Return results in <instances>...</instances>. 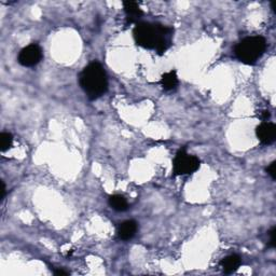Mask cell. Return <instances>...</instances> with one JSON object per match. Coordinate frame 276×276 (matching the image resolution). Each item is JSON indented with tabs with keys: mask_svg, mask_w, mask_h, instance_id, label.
<instances>
[{
	"mask_svg": "<svg viewBox=\"0 0 276 276\" xmlns=\"http://www.w3.org/2000/svg\"><path fill=\"white\" fill-rule=\"evenodd\" d=\"M172 34V28L151 23H138L133 32L135 41L139 47L155 50L160 55L171 48Z\"/></svg>",
	"mask_w": 276,
	"mask_h": 276,
	"instance_id": "6da1fadb",
	"label": "cell"
},
{
	"mask_svg": "<svg viewBox=\"0 0 276 276\" xmlns=\"http://www.w3.org/2000/svg\"><path fill=\"white\" fill-rule=\"evenodd\" d=\"M79 83L88 99H100L108 90V79L105 69L99 62H93L83 68L79 76Z\"/></svg>",
	"mask_w": 276,
	"mask_h": 276,
	"instance_id": "7a4b0ae2",
	"label": "cell"
},
{
	"mask_svg": "<svg viewBox=\"0 0 276 276\" xmlns=\"http://www.w3.org/2000/svg\"><path fill=\"white\" fill-rule=\"evenodd\" d=\"M267 40L261 36L247 37L234 48L237 59L247 65H254L267 50Z\"/></svg>",
	"mask_w": 276,
	"mask_h": 276,
	"instance_id": "3957f363",
	"label": "cell"
},
{
	"mask_svg": "<svg viewBox=\"0 0 276 276\" xmlns=\"http://www.w3.org/2000/svg\"><path fill=\"white\" fill-rule=\"evenodd\" d=\"M200 169V160L195 155L189 154L186 149L177 152L172 162V171L176 176L191 175Z\"/></svg>",
	"mask_w": 276,
	"mask_h": 276,
	"instance_id": "277c9868",
	"label": "cell"
},
{
	"mask_svg": "<svg viewBox=\"0 0 276 276\" xmlns=\"http://www.w3.org/2000/svg\"><path fill=\"white\" fill-rule=\"evenodd\" d=\"M42 60V50L36 43H32L22 49L17 56V61L24 67H34Z\"/></svg>",
	"mask_w": 276,
	"mask_h": 276,
	"instance_id": "5b68a950",
	"label": "cell"
},
{
	"mask_svg": "<svg viewBox=\"0 0 276 276\" xmlns=\"http://www.w3.org/2000/svg\"><path fill=\"white\" fill-rule=\"evenodd\" d=\"M256 134L262 145H272L276 139V126L271 122H263L257 128Z\"/></svg>",
	"mask_w": 276,
	"mask_h": 276,
	"instance_id": "8992f818",
	"label": "cell"
},
{
	"mask_svg": "<svg viewBox=\"0 0 276 276\" xmlns=\"http://www.w3.org/2000/svg\"><path fill=\"white\" fill-rule=\"evenodd\" d=\"M137 222L134 220H128L121 223L118 228V237L123 241H129L134 238L137 232Z\"/></svg>",
	"mask_w": 276,
	"mask_h": 276,
	"instance_id": "52a82bcc",
	"label": "cell"
},
{
	"mask_svg": "<svg viewBox=\"0 0 276 276\" xmlns=\"http://www.w3.org/2000/svg\"><path fill=\"white\" fill-rule=\"evenodd\" d=\"M123 9L126 19L130 23H135L142 16V11L139 4L135 1H123Z\"/></svg>",
	"mask_w": 276,
	"mask_h": 276,
	"instance_id": "ba28073f",
	"label": "cell"
},
{
	"mask_svg": "<svg viewBox=\"0 0 276 276\" xmlns=\"http://www.w3.org/2000/svg\"><path fill=\"white\" fill-rule=\"evenodd\" d=\"M241 257L238 255H230L226 258H223L221 260V268L223 272L226 274H232L235 271H238L241 267Z\"/></svg>",
	"mask_w": 276,
	"mask_h": 276,
	"instance_id": "9c48e42d",
	"label": "cell"
},
{
	"mask_svg": "<svg viewBox=\"0 0 276 276\" xmlns=\"http://www.w3.org/2000/svg\"><path fill=\"white\" fill-rule=\"evenodd\" d=\"M161 85L165 91H172L178 85V77L176 71H170L164 73L161 78Z\"/></svg>",
	"mask_w": 276,
	"mask_h": 276,
	"instance_id": "30bf717a",
	"label": "cell"
},
{
	"mask_svg": "<svg viewBox=\"0 0 276 276\" xmlns=\"http://www.w3.org/2000/svg\"><path fill=\"white\" fill-rule=\"evenodd\" d=\"M109 205H110L112 209L117 210V211H125L129 208L128 201H126V199L120 194L111 195V197L109 198Z\"/></svg>",
	"mask_w": 276,
	"mask_h": 276,
	"instance_id": "8fae6325",
	"label": "cell"
},
{
	"mask_svg": "<svg viewBox=\"0 0 276 276\" xmlns=\"http://www.w3.org/2000/svg\"><path fill=\"white\" fill-rule=\"evenodd\" d=\"M12 142H13L12 134L8 133V132H3V133L0 134V147H1L2 152L7 151L8 149L12 146Z\"/></svg>",
	"mask_w": 276,
	"mask_h": 276,
	"instance_id": "7c38bea8",
	"label": "cell"
},
{
	"mask_svg": "<svg viewBox=\"0 0 276 276\" xmlns=\"http://www.w3.org/2000/svg\"><path fill=\"white\" fill-rule=\"evenodd\" d=\"M267 172L272 177V179H275V178H276V162H275V161L268 166Z\"/></svg>",
	"mask_w": 276,
	"mask_h": 276,
	"instance_id": "4fadbf2b",
	"label": "cell"
},
{
	"mask_svg": "<svg viewBox=\"0 0 276 276\" xmlns=\"http://www.w3.org/2000/svg\"><path fill=\"white\" fill-rule=\"evenodd\" d=\"M270 235V242H269V246L270 247H274L275 246V227H273L271 229V231L269 232Z\"/></svg>",
	"mask_w": 276,
	"mask_h": 276,
	"instance_id": "5bb4252c",
	"label": "cell"
},
{
	"mask_svg": "<svg viewBox=\"0 0 276 276\" xmlns=\"http://www.w3.org/2000/svg\"><path fill=\"white\" fill-rule=\"evenodd\" d=\"M270 117H271V113H270V111L269 110H263L262 112H261V116H260V118L262 119V120H268V119H270Z\"/></svg>",
	"mask_w": 276,
	"mask_h": 276,
	"instance_id": "9a60e30c",
	"label": "cell"
},
{
	"mask_svg": "<svg viewBox=\"0 0 276 276\" xmlns=\"http://www.w3.org/2000/svg\"><path fill=\"white\" fill-rule=\"evenodd\" d=\"M55 274L56 275H68L69 274V272H67V271H64V270H57V271H55Z\"/></svg>",
	"mask_w": 276,
	"mask_h": 276,
	"instance_id": "2e32d148",
	"label": "cell"
},
{
	"mask_svg": "<svg viewBox=\"0 0 276 276\" xmlns=\"http://www.w3.org/2000/svg\"><path fill=\"white\" fill-rule=\"evenodd\" d=\"M1 183H2V190H1V200H3V199H4V195H5V190H7V189H5V185H4V182L2 181Z\"/></svg>",
	"mask_w": 276,
	"mask_h": 276,
	"instance_id": "e0dca14e",
	"label": "cell"
}]
</instances>
